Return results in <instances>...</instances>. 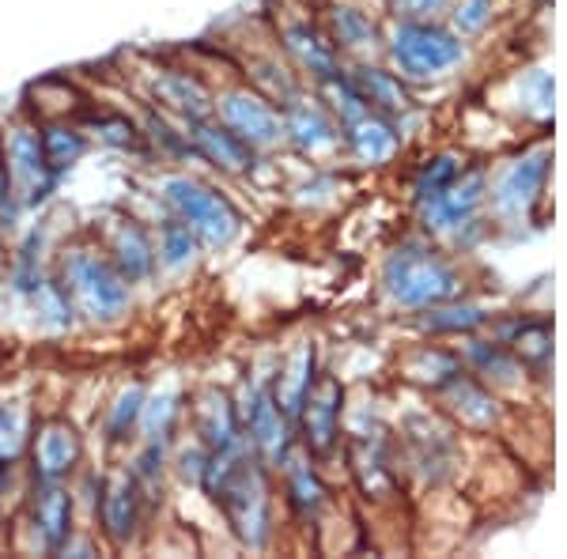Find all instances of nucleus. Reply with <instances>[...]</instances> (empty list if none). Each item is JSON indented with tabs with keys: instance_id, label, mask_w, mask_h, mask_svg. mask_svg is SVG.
<instances>
[{
	"instance_id": "10",
	"label": "nucleus",
	"mask_w": 567,
	"mask_h": 559,
	"mask_svg": "<svg viewBox=\"0 0 567 559\" xmlns=\"http://www.w3.org/2000/svg\"><path fill=\"white\" fill-rule=\"evenodd\" d=\"M213 110L219 114V122L239 136L243 144H250L254 152L280 144L284 125H280L277 110L265 103L261 95H254V91H231V95H224L219 103H213Z\"/></svg>"
},
{
	"instance_id": "21",
	"label": "nucleus",
	"mask_w": 567,
	"mask_h": 559,
	"mask_svg": "<svg viewBox=\"0 0 567 559\" xmlns=\"http://www.w3.org/2000/svg\"><path fill=\"white\" fill-rule=\"evenodd\" d=\"M344 133H349V144L360 163H386L390 155L398 152V136H393V130L374 110H368L363 117L344 125Z\"/></svg>"
},
{
	"instance_id": "33",
	"label": "nucleus",
	"mask_w": 567,
	"mask_h": 559,
	"mask_svg": "<svg viewBox=\"0 0 567 559\" xmlns=\"http://www.w3.org/2000/svg\"><path fill=\"white\" fill-rule=\"evenodd\" d=\"M333 31L344 50H368V45H374V23L363 12H355V8H337Z\"/></svg>"
},
{
	"instance_id": "20",
	"label": "nucleus",
	"mask_w": 567,
	"mask_h": 559,
	"mask_svg": "<svg viewBox=\"0 0 567 559\" xmlns=\"http://www.w3.org/2000/svg\"><path fill=\"white\" fill-rule=\"evenodd\" d=\"M155 99L167 110H175L178 117H186V122H200V117L213 114V99H208V91L189 72H163V76H155Z\"/></svg>"
},
{
	"instance_id": "14",
	"label": "nucleus",
	"mask_w": 567,
	"mask_h": 559,
	"mask_svg": "<svg viewBox=\"0 0 567 559\" xmlns=\"http://www.w3.org/2000/svg\"><path fill=\"white\" fill-rule=\"evenodd\" d=\"M106 258L114 261V269L122 272L130 283L152 280L155 272V238L136 224L133 216H117L106 238Z\"/></svg>"
},
{
	"instance_id": "27",
	"label": "nucleus",
	"mask_w": 567,
	"mask_h": 559,
	"mask_svg": "<svg viewBox=\"0 0 567 559\" xmlns=\"http://www.w3.org/2000/svg\"><path fill=\"white\" fill-rule=\"evenodd\" d=\"M197 250H200L197 235L189 231L182 219L171 216L167 224L159 227V238H155V261H159L163 269H171V272L186 269V265L197 258Z\"/></svg>"
},
{
	"instance_id": "31",
	"label": "nucleus",
	"mask_w": 567,
	"mask_h": 559,
	"mask_svg": "<svg viewBox=\"0 0 567 559\" xmlns=\"http://www.w3.org/2000/svg\"><path fill=\"white\" fill-rule=\"evenodd\" d=\"M31 443V431H27V412L20 405H0V462L16 465Z\"/></svg>"
},
{
	"instance_id": "11",
	"label": "nucleus",
	"mask_w": 567,
	"mask_h": 559,
	"mask_svg": "<svg viewBox=\"0 0 567 559\" xmlns=\"http://www.w3.org/2000/svg\"><path fill=\"white\" fill-rule=\"evenodd\" d=\"M27 446H31L34 480H65L84 457V443L69 420H45Z\"/></svg>"
},
{
	"instance_id": "23",
	"label": "nucleus",
	"mask_w": 567,
	"mask_h": 559,
	"mask_svg": "<svg viewBox=\"0 0 567 559\" xmlns=\"http://www.w3.org/2000/svg\"><path fill=\"white\" fill-rule=\"evenodd\" d=\"M39 141H42L45 163H50V170L58 174V178H61L65 170L76 167V163L87 155V136L80 133V130H72V125H61V122L42 125V130H39Z\"/></svg>"
},
{
	"instance_id": "29",
	"label": "nucleus",
	"mask_w": 567,
	"mask_h": 559,
	"mask_svg": "<svg viewBox=\"0 0 567 559\" xmlns=\"http://www.w3.org/2000/svg\"><path fill=\"white\" fill-rule=\"evenodd\" d=\"M144 386H125L117 393V401L110 405L106 412V435L110 443H122V438H130L136 427H141V412H144Z\"/></svg>"
},
{
	"instance_id": "15",
	"label": "nucleus",
	"mask_w": 567,
	"mask_h": 559,
	"mask_svg": "<svg viewBox=\"0 0 567 559\" xmlns=\"http://www.w3.org/2000/svg\"><path fill=\"white\" fill-rule=\"evenodd\" d=\"M341 382L337 379H318L315 386H310L303 408H299V424L307 431V446L315 454H326L329 446L337 443V424H341Z\"/></svg>"
},
{
	"instance_id": "26",
	"label": "nucleus",
	"mask_w": 567,
	"mask_h": 559,
	"mask_svg": "<svg viewBox=\"0 0 567 559\" xmlns=\"http://www.w3.org/2000/svg\"><path fill=\"white\" fill-rule=\"evenodd\" d=\"M284 484H288V499L299 515H315L322 507V480L310 469V462L303 454H288L284 457Z\"/></svg>"
},
{
	"instance_id": "35",
	"label": "nucleus",
	"mask_w": 567,
	"mask_h": 559,
	"mask_svg": "<svg viewBox=\"0 0 567 559\" xmlns=\"http://www.w3.org/2000/svg\"><path fill=\"white\" fill-rule=\"evenodd\" d=\"M458 170H462V167H458V159H451V155H439V159H432L424 170H420V178H416V197L435 194V189H439V186H446V182H451Z\"/></svg>"
},
{
	"instance_id": "1",
	"label": "nucleus",
	"mask_w": 567,
	"mask_h": 559,
	"mask_svg": "<svg viewBox=\"0 0 567 559\" xmlns=\"http://www.w3.org/2000/svg\"><path fill=\"white\" fill-rule=\"evenodd\" d=\"M200 491L216 499L224 510L227 526L246 548H261L272 529V503H269V480H265V462L254 454V446L235 443L227 451H208L205 480Z\"/></svg>"
},
{
	"instance_id": "34",
	"label": "nucleus",
	"mask_w": 567,
	"mask_h": 559,
	"mask_svg": "<svg viewBox=\"0 0 567 559\" xmlns=\"http://www.w3.org/2000/svg\"><path fill=\"white\" fill-rule=\"evenodd\" d=\"M470 352H473V360L481 363V371H488V379H496V382H518V363L507 360V355H503L499 348H488V344L473 341Z\"/></svg>"
},
{
	"instance_id": "16",
	"label": "nucleus",
	"mask_w": 567,
	"mask_h": 559,
	"mask_svg": "<svg viewBox=\"0 0 567 559\" xmlns=\"http://www.w3.org/2000/svg\"><path fill=\"white\" fill-rule=\"evenodd\" d=\"M189 141H194V152L200 155V159L213 163V167L224 170V174H246L254 163L250 144H243L224 122H213V117L189 122Z\"/></svg>"
},
{
	"instance_id": "5",
	"label": "nucleus",
	"mask_w": 567,
	"mask_h": 559,
	"mask_svg": "<svg viewBox=\"0 0 567 559\" xmlns=\"http://www.w3.org/2000/svg\"><path fill=\"white\" fill-rule=\"evenodd\" d=\"M390 61L405 80H439L465 61V42L435 23L405 20L390 39Z\"/></svg>"
},
{
	"instance_id": "6",
	"label": "nucleus",
	"mask_w": 567,
	"mask_h": 559,
	"mask_svg": "<svg viewBox=\"0 0 567 559\" xmlns=\"http://www.w3.org/2000/svg\"><path fill=\"white\" fill-rule=\"evenodd\" d=\"M0 159H4L8 189H12V197L23 208L42 205L53 194V186H58V174L45 163L34 125H12V130L0 133Z\"/></svg>"
},
{
	"instance_id": "2",
	"label": "nucleus",
	"mask_w": 567,
	"mask_h": 559,
	"mask_svg": "<svg viewBox=\"0 0 567 559\" xmlns=\"http://www.w3.org/2000/svg\"><path fill=\"white\" fill-rule=\"evenodd\" d=\"M58 283L65 288L72 310L99 325L117 322L133 302V283L114 269L106 253L87 250V246L65 250L58 265Z\"/></svg>"
},
{
	"instance_id": "4",
	"label": "nucleus",
	"mask_w": 567,
	"mask_h": 559,
	"mask_svg": "<svg viewBox=\"0 0 567 559\" xmlns=\"http://www.w3.org/2000/svg\"><path fill=\"white\" fill-rule=\"evenodd\" d=\"M386 291L401 307L427 310L439 307V302H451L462 291V283L458 272L439 253L424 250V246H401L386 261Z\"/></svg>"
},
{
	"instance_id": "8",
	"label": "nucleus",
	"mask_w": 567,
	"mask_h": 559,
	"mask_svg": "<svg viewBox=\"0 0 567 559\" xmlns=\"http://www.w3.org/2000/svg\"><path fill=\"white\" fill-rule=\"evenodd\" d=\"M481 205H484V174L481 170H470V174L458 170L446 186H439L435 194L420 197L424 224L439 235H451V231L470 227Z\"/></svg>"
},
{
	"instance_id": "3",
	"label": "nucleus",
	"mask_w": 567,
	"mask_h": 559,
	"mask_svg": "<svg viewBox=\"0 0 567 559\" xmlns=\"http://www.w3.org/2000/svg\"><path fill=\"white\" fill-rule=\"evenodd\" d=\"M159 200L167 205V213L182 219L189 231L197 235L200 246L208 250H224L231 246L243 231V219L235 213V205L224 194H216L213 186L189 178V174H171L159 182Z\"/></svg>"
},
{
	"instance_id": "17",
	"label": "nucleus",
	"mask_w": 567,
	"mask_h": 559,
	"mask_svg": "<svg viewBox=\"0 0 567 559\" xmlns=\"http://www.w3.org/2000/svg\"><path fill=\"white\" fill-rule=\"evenodd\" d=\"M31 521L42 548L61 552V545L72 537V495L65 488V480H39L31 499Z\"/></svg>"
},
{
	"instance_id": "36",
	"label": "nucleus",
	"mask_w": 567,
	"mask_h": 559,
	"mask_svg": "<svg viewBox=\"0 0 567 559\" xmlns=\"http://www.w3.org/2000/svg\"><path fill=\"white\" fill-rule=\"evenodd\" d=\"M432 310V318H427V325L432 329H473V325H481V310L477 307H451V310H443V302L439 307H427Z\"/></svg>"
},
{
	"instance_id": "19",
	"label": "nucleus",
	"mask_w": 567,
	"mask_h": 559,
	"mask_svg": "<svg viewBox=\"0 0 567 559\" xmlns=\"http://www.w3.org/2000/svg\"><path fill=\"white\" fill-rule=\"evenodd\" d=\"M310 386H315V348L299 344L296 352L288 355L284 371L277 374V386H272V397H277V405L284 408V416L288 420L299 416Z\"/></svg>"
},
{
	"instance_id": "40",
	"label": "nucleus",
	"mask_w": 567,
	"mask_h": 559,
	"mask_svg": "<svg viewBox=\"0 0 567 559\" xmlns=\"http://www.w3.org/2000/svg\"><path fill=\"white\" fill-rule=\"evenodd\" d=\"M8 469H12V465H8V462H0V495H4V484H8Z\"/></svg>"
},
{
	"instance_id": "7",
	"label": "nucleus",
	"mask_w": 567,
	"mask_h": 559,
	"mask_svg": "<svg viewBox=\"0 0 567 559\" xmlns=\"http://www.w3.org/2000/svg\"><path fill=\"white\" fill-rule=\"evenodd\" d=\"M239 420H243V431H246V438H250L254 454H258L265 465H284V457L291 454V427L269 386H261V382L246 386Z\"/></svg>"
},
{
	"instance_id": "9",
	"label": "nucleus",
	"mask_w": 567,
	"mask_h": 559,
	"mask_svg": "<svg viewBox=\"0 0 567 559\" xmlns=\"http://www.w3.org/2000/svg\"><path fill=\"white\" fill-rule=\"evenodd\" d=\"M99 526H103V537L114 548H130L136 534H141V515H144V495L136 488L133 473H114L103 480L99 488Z\"/></svg>"
},
{
	"instance_id": "25",
	"label": "nucleus",
	"mask_w": 567,
	"mask_h": 559,
	"mask_svg": "<svg viewBox=\"0 0 567 559\" xmlns=\"http://www.w3.org/2000/svg\"><path fill=\"white\" fill-rule=\"evenodd\" d=\"M355 87H360V95L368 99V106L374 114H405L409 110V95L405 87H401L398 76H390V72L382 69H360L352 80Z\"/></svg>"
},
{
	"instance_id": "28",
	"label": "nucleus",
	"mask_w": 567,
	"mask_h": 559,
	"mask_svg": "<svg viewBox=\"0 0 567 559\" xmlns=\"http://www.w3.org/2000/svg\"><path fill=\"white\" fill-rule=\"evenodd\" d=\"M182 416L178 393H155V397H144V412H141V431L148 443H163L167 446L171 431H175Z\"/></svg>"
},
{
	"instance_id": "37",
	"label": "nucleus",
	"mask_w": 567,
	"mask_h": 559,
	"mask_svg": "<svg viewBox=\"0 0 567 559\" xmlns=\"http://www.w3.org/2000/svg\"><path fill=\"white\" fill-rule=\"evenodd\" d=\"M488 20H492V0H462L458 12H454V23H458L462 34L484 31V23Z\"/></svg>"
},
{
	"instance_id": "13",
	"label": "nucleus",
	"mask_w": 567,
	"mask_h": 559,
	"mask_svg": "<svg viewBox=\"0 0 567 559\" xmlns=\"http://www.w3.org/2000/svg\"><path fill=\"white\" fill-rule=\"evenodd\" d=\"M194 431H197V443L208 446V451H227V446L246 438L239 405L216 386H205L194 397Z\"/></svg>"
},
{
	"instance_id": "30",
	"label": "nucleus",
	"mask_w": 567,
	"mask_h": 559,
	"mask_svg": "<svg viewBox=\"0 0 567 559\" xmlns=\"http://www.w3.org/2000/svg\"><path fill=\"white\" fill-rule=\"evenodd\" d=\"M31 302H34V310H39V318L50 329H65V325H72V302H69V296H65V288H61L58 280H39L31 288Z\"/></svg>"
},
{
	"instance_id": "12",
	"label": "nucleus",
	"mask_w": 567,
	"mask_h": 559,
	"mask_svg": "<svg viewBox=\"0 0 567 559\" xmlns=\"http://www.w3.org/2000/svg\"><path fill=\"white\" fill-rule=\"evenodd\" d=\"M545 178H548V152H534L526 159H515L496 178V186H492V208L503 219H523L534 208Z\"/></svg>"
},
{
	"instance_id": "38",
	"label": "nucleus",
	"mask_w": 567,
	"mask_h": 559,
	"mask_svg": "<svg viewBox=\"0 0 567 559\" xmlns=\"http://www.w3.org/2000/svg\"><path fill=\"white\" fill-rule=\"evenodd\" d=\"M390 8L401 15V20L427 23V20H435L439 12H446V8H451V0H390Z\"/></svg>"
},
{
	"instance_id": "39",
	"label": "nucleus",
	"mask_w": 567,
	"mask_h": 559,
	"mask_svg": "<svg viewBox=\"0 0 567 559\" xmlns=\"http://www.w3.org/2000/svg\"><path fill=\"white\" fill-rule=\"evenodd\" d=\"M205 465H208V446L200 443L178 454V476L186 484H194V488H200V480H205Z\"/></svg>"
},
{
	"instance_id": "22",
	"label": "nucleus",
	"mask_w": 567,
	"mask_h": 559,
	"mask_svg": "<svg viewBox=\"0 0 567 559\" xmlns=\"http://www.w3.org/2000/svg\"><path fill=\"white\" fill-rule=\"evenodd\" d=\"M284 45H288L291 58H296L310 76L322 80V84L333 76H341V72H337V50L318 39V31H310V27H303V23L288 27V31H284Z\"/></svg>"
},
{
	"instance_id": "24",
	"label": "nucleus",
	"mask_w": 567,
	"mask_h": 559,
	"mask_svg": "<svg viewBox=\"0 0 567 559\" xmlns=\"http://www.w3.org/2000/svg\"><path fill=\"white\" fill-rule=\"evenodd\" d=\"M446 401H451V408L462 416V424H473V427H488L492 420H496V401H492V393L477 386L473 379H465V374H454L451 382H446Z\"/></svg>"
},
{
	"instance_id": "18",
	"label": "nucleus",
	"mask_w": 567,
	"mask_h": 559,
	"mask_svg": "<svg viewBox=\"0 0 567 559\" xmlns=\"http://www.w3.org/2000/svg\"><path fill=\"white\" fill-rule=\"evenodd\" d=\"M284 136L307 155H326L341 144V130L333 125V117L315 103H288L284 114Z\"/></svg>"
},
{
	"instance_id": "32",
	"label": "nucleus",
	"mask_w": 567,
	"mask_h": 559,
	"mask_svg": "<svg viewBox=\"0 0 567 559\" xmlns=\"http://www.w3.org/2000/svg\"><path fill=\"white\" fill-rule=\"evenodd\" d=\"M409 374H413L416 382H424V386L443 390L446 382L454 379V374H462V366H458L454 355L439 352V348H424V352H420L416 360L409 363Z\"/></svg>"
}]
</instances>
